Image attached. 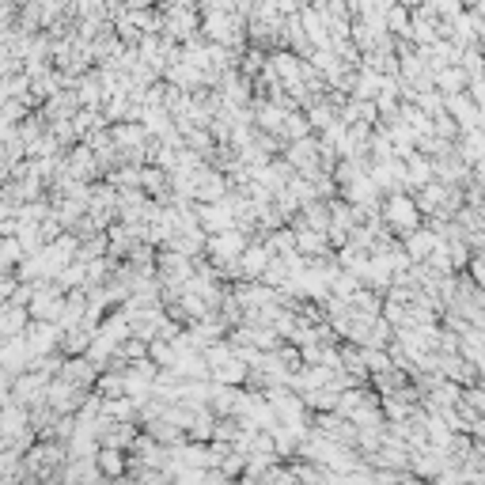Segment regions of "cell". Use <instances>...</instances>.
<instances>
[{
    "mask_svg": "<svg viewBox=\"0 0 485 485\" xmlns=\"http://www.w3.org/2000/svg\"><path fill=\"white\" fill-rule=\"evenodd\" d=\"M387 220H391L394 228H402V231L417 228V209H414V201H409V197H394L391 205H387Z\"/></svg>",
    "mask_w": 485,
    "mask_h": 485,
    "instance_id": "obj_1",
    "label": "cell"
},
{
    "mask_svg": "<svg viewBox=\"0 0 485 485\" xmlns=\"http://www.w3.org/2000/svg\"><path fill=\"white\" fill-rule=\"evenodd\" d=\"M432 250H436V236H432V231H417V236L409 239V254H414V258H421V254L428 258Z\"/></svg>",
    "mask_w": 485,
    "mask_h": 485,
    "instance_id": "obj_2",
    "label": "cell"
}]
</instances>
